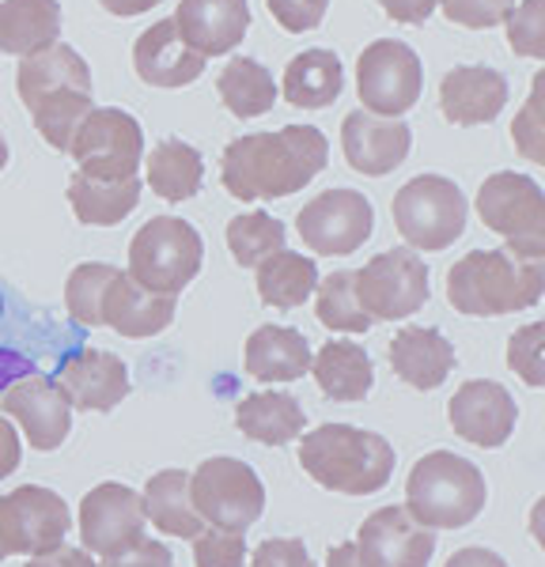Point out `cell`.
Here are the masks:
<instances>
[{"label": "cell", "mask_w": 545, "mask_h": 567, "mask_svg": "<svg viewBox=\"0 0 545 567\" xmlns=\"http://www.w3.org/2000/svg\"><path fill=\"white\" fill-rule=\"evenodd\" d=\"M330 144L315 125H285L277 133H247L224 148L220 182L239 200L292 197L322 175Z\"/></svg>", "instance_id": "6da1fadb"}, {"label": "cell", "mask_w": 545, "mask_h": 567, "mask_svg": "<svg viewBox=\"0 0 545 567\" xmlns=\"http://www.w3.org/2000/svg\"><path fill=\"white\" fill-rule=\"evenodd\" d=\"M16 91H20L27 114L42 141L58 152H69L72 133L91 110V69L72 45L53 42L45 50L20 58L16 69Z\"/></svg>", "instance_id": "7a4b0ae2"}, {"label": "cell", "mask_w": 545, "mask_h": 567, "mask_svg": "<svg viewBox=\"0 0 545 567\" xmlns=\"http://www.w3.org/2000/svg\"><path fill=\"white\" fill-rule=\"evenodd\" d=\"M545 291V258L515 250H470L448 272V299L459 315L500 318L531 310Z\"/></svg>", "instance_id": "3957f363"}, {"label": "cell", "mask_w": 545, "mask_h": 567, "mask_svg": "<svg viewBox=\"0 0 545 567\" xmlns=\"http://www.w3.org/2000/svg\"><path fill=\"white\" fill-rule=\"evenodd\" d=\"M299 465L315 484L338 496H371L394 473V446L352 424H322L299 443Z\"/></svg>", "instance_id": "277c9868"}, {"label": "cell", "mask_w": 545, "mask_h": 567, "mask_svg": "<svg viewBox=\"0 0 545 567\" xmlns=\"http://www.w3.org/2000/svg\"><path fill=\"white\" fill-rule=\"evenodd\" d=\"M489 488L474 462L451 451H432L405 481V511L429 529H462L485 511Z\"/></svg>", "instance_id": "5b68a950"}, {"label": "cell", "mask_w": 545, "mask_h": 567, "mask_svg": "<svg viewBox=\"0 0 545 567\" xmlns=\"http://www.w3.org/2000/svg\"><path fill=\"white\" fill-rule=\"evenodd\" d=\"M205 243L178 216H152L130 243V277L160 296H178L202 272Z\"/></svg>", "instance_id": "8992f818"}, {"label": "cell", "mask_w": 545, "mask_h": 567, "mask_svg": "<svg viewBox=\"0 0 545 567\" xmlns=\"http://www.w3.org/2000/svg\"><path fill=\"white\" fill-rule=\"evenodd\" d=\"M466 197L443 175H421L405 182L390 200V216H394L398 235L413 246V250L435 254L454 246L466 231Z\"/></svg>", "instance_id": "52a82bcc"}, {"label": "cell", "mask_w": 545, "mask_h": 567, "mask_svg": "<svg viewBox=\"0 0 545 567\" xmlns=\"http://www.w3.org/2000/svg\"><path fill=\"white\" fill-rule=\"evenodd\" d=\"M477 216L489 231L504 235L507 250L545 258V194L531 175H489L477 189Z\"/></svg>", "instance_id": "ba28073f"}, {"label": "cell", "mask_w": 545, "mask_h": 567, "mask_svg": "<svg viewBox=\"0 0 545 567\" xmlns=\"http://www.w3.org/2000/svg\"><path fill=\"white\" fill-rule=\"evenodd\" d=\"M189 496L205 526L232 529V534H247L266 511V488L258 473L239 458H208L197 465V473L189 477Z\"/></svg>", "instance_id": "9c48e42d"}, {"label": "cell", "mask_w": 545, "mask_h": 567, "mask_svg": "<svg viewBox=\"0 0 545 567\" xmlns=\"http://www.w3.org/2000/svg\"><path fill=\"white\" fill-rule=\"evenodd\" d=\"M352 291L371 322H402L429 303V265L413 250L376 254L352 272Z\"/></svg>", "instance_id": "30bf717a"}, {"label": "cell", "mask_w": 545, "mask_h": 567, "mask_svg": "<svg viewBox=\"0 0 545 567\" xmlns=\"http://www.w3.org/2000/svg\"><path fill=\"white\" fill-rule=\"evenodd\" d=\"M69 152L76 155L80 175L88 178H136V167L144 163V133L141 122L125 110L91 106L88 117L72 133Z\"/></svg>", "instance_id": "8fae6325"}, {"label": "cell", "mask_w": 545, "mask_h": 567, "mask_svg": "<svg viewBox=\"0 0 545 567\" xmlns=\"http://www.w3.org/2000/svg\"><path fill=\"white\" fill-rule=\"evenodd\" d=\"M424 91V69L421 58L398 39H379L363 45L357 58V95L360 110L379 117H402L417 103Z\"/></svg>", "instance_id": "7c38bea8"}, {"label": "cell", "mask_w": 545, "mask_h": 567, "mask_svg": "<svg viewBox=\"0 0 545 567\" xmlns=\"http://www.w3.org/2000/svg\"><path fill=\"white\" fill-rule=\"evenodd\" d=\"M69 526V507L58 492L42 488V484H23V488L0 496V560L16 553L42 556L65 545Z\"/></svg>", "instance_id": "4fadbf2b"}, {"label": "cell", "mask_w": 545, "mask_h": 567, "mask_svg": "<svg viewBox=\"0 0 545 567\" xmlns=\"http://www.w3.org/2000/svg\"><path fill=\"white\" fill-rule=\"evenodd\" d=\"M296 231L307 250L326 258L357 254L376 231V208L357 189H326L307 200L296 216Z\"/></svg>", "instance_id": "5bb4252c"}, {"label": "cell", "mask_w": 545, "mask_h": 567, "mask_svg": "<svg viewBox=\"0 0 545 567\" xmlns=\"http://www.w3.org/2000/svg\"><path fill=\"white\" fill-rule=\"evenodd\" d=\"M144 507L141 492L130 484L106 481L80 499V542L91 556H114L133 548L144 537Z\"/></svg>", "instance_id": "9a60e30c"}, {"label": "cell", "mask_w": 545, "mask_h": 567, "mask_svg": "<svg viewBox=\"0 0 545 567\" xmlns=\"http://www.w3.org/2000/svg\"><path fill=\"white\" fill-rule=\"evenodd\" d=\"M0 413L20 420L23 435L31 439L34 451H58L69 439L72 405L50 374H27L0 393Z\"/></svg>", "instance_id": "2e32d148"}, {"label": "cell", "mask_w": 545, "mask_h": 567, "mask_svg": "<svg viewBox=\"0 0 545 567\" xmlns=\"http://www.w3.org/2000/svg\"><path fill=\"white\" fill-rule=\"evenodd\" d=\"M363 567H429L435 553V529L409 518L405 507H379L363 518L357 534Z\"/></svg>", "instance_id": "e0dca14e"}, {"label": "cell", "mask_w": 545, "mask_h": 567, "mask_svg": "<svg viewBox=\"0 0 545 567\" xmlns=\"http://www.w3.org/2000/svg\"><path fill=\"white\" fill-rule=\"evenodd\" d=\"M448 420L459 439L481 446V451H496V446H504L507 439H512L520 409H515L512 393L500 386V382L474 379L454 390V398L448 405Z\"/></svg>", "instance_id": "ac0fdd59"}, {"label": "cell", "mask_w": 545, "mask_h": 567, "mask_svg": "<svg viewBox=\"0 0 545 567\" xmlns=\"http://www.w3.org/2000/svg\"><path fill=\"white\" fill-rule=\"evenodd\" d=\"M53 382L69 398V405L84 409V413H111L130 398V368L122 363V355L103 349L69 352Z\"/></svg>", "instance_id": "d6986e66"}, {"label": "cell", "mask_w": 545, "mask_h": 567, "mask_svg": "<svg viewBox=\"0 0 545 567\" xmlns=\"http://www.w3.org/2000/svg\"><path fill=\"white\" fill-rule=\"evenodd\" d=\"M341 148L357 175L383 178L394 167H402L413 148V130L402 117H379L368 110H352L341 122Z\"/></svg>", "instance_id": "ffe728a7"}, {"label": "cell", "mask_w": 545, "mask_h": 567, "mask_svg": "<svg viewBox=\"0 0 545 567\" xmlns=\"http://www.w3.org/2000/svg\"><path fill=\"white\" fill-rule=\"evenodd\" d=\"M186 45L202 58H224L250 31V4L247 0H182L171 16Z\"/></svg>", "instance_id": "44dd1931"}, {"label": "cell", "mask_w": 545, "mask_h": 567, "mask_svg": "<svg viewBox=\"0 0 545 567\" xmlns=\"http://www.w3.org/2000/svg\"><path fill=\"white\" fill-rule=\"evenodd\" d=\"M133 65L136 76L148 87H189L202 80L205 72V58L194 53L186 45V39L178 34L175 20H160L152 23L148 31H141V39L133 45Z\"/></svg>", "instance_id": "7402d4cb"}, {"label": "cell", "mask_w": 545, "mask_h": 567, "mask_svg": "<svg viewBox=\"0 0 545 567\" xmlns=\"http://www.w3.org/2000/svg\"><path fill=\"white\" fill-rule=\"evenodd\" d=\"M507 103V80L493 65H459L440 84V110L451 125H489Z\"/></svg>", "instance_id": "603a6c76"}, {"label": "cell", "mask_w": 545, "mask_h": 567, "mask_svg": "<svg viewBox=\"0 0 545 567\" xmlns=\"http://www.w3.org/2000/svg\"><path fill=\"white\" fill-rule=\"evenodd\" d=\"M175 322V296L141 288L130 272L117 269L103 296V326L117 329L122 337H156Z\"/></svg>", "instance_id": "cb8c5ba5"}, {"label": "cell", "mask_w": 545, "mask_h": 567, "mask_svg": "<svg viewBox=\"0 0 545 567\" xmlns=\"http://www.w3.org/2000/svg\"><path fill=\"white\" fill-rule=\"evenodd\" d=\"M390 368L413 390H440L454 371V344L432 326H405L390 341Z\"/></svg>", "instance_id": "d4e9b609"}, {"label": "cell", "mask_w": 545, "mask_h": 567, "mask_svg": "<svg viewBox=\"0 0 545 567\" xmlns=\"http://www.w3.org/2000/svg\"><path fill=\"white\" fill-rule=\"evenodd\" d=\"M243 360L258 382H296L311 371V344L292 326H261L247 337Z\"/></svg>", "instance_id": "484cf974"}, {"label": "cell", "mask_w": 545, "mask_h": 567, "mask_svg": "<svg viewBox=\"0 0 545 567\" xmlns=\"http://www.w3.org/2000/svg\"><path fill=\"white\" fill-rule=\"evenodd\" d=\"M141 507H144V518L156 529H163L167 537L194 542L205 529V518L197 515L194 496H189V473H182V470L152 473L141 492Z\"/></svg>", "instance_id": "4316f807"}, {"label": "cell", "mask_w": 545, "mask_h": 567, "mask_svg": "<svg viewBox=\"0 0 545 567\" xmlns=\"http://www.w3.org/2000/svg\"><path fill=\"white\" fill-rule=\"evenodd\" d=\"M61 39L58 0H0V53L31 58Z\"/></svg>", "instance_id": "83f0119b"}, {"label": "cell", "mask_w": 545, "mask_h": 567, "mask_svg": "<svg viewBox=\"0 0 545 567\" xmlns=\"http://www.w3.org/2000/svg\"><path fill=\"white\" fill-rule=\"evenodd\" d=\"M311 368L318 390L330 401H341V405H357L376 386V368H371V355L363 344H349V341L322 344V352L311 360Z\"/></svg>", "instance_id": "f1b7e54d"}, {"label": "cell", "mask_w": 545, "mask_h": 567, "mask_svg": "<svg viewBox=\"0 0 545 567\" xmlns=\"http://www.w3.org/2000/svg\"><path fill=\"white\" fill-rule=\"evenodd\" d=\"M341 91H345V69L333 50H304L299 58L288 61L285 84H280L285 103L299 110H322L338 103Z\"/></svg>", "instance_id": "f546056e"}, {"label": "cell", "mask_w": 545, "mask_h": 567, "mask_svg": "<svg viewBox=\"0 0 545 567\" xmlns=\"http://www.w3.org/2000/svg\"><path fill=\"white\" fill-rule=\"evenodd\" d=\"M235 424H239V432L254 439V443L285 446V443H292L296 435H304L307 413L292 393H250V398H243L239 409H235Z\"/></svg>", "instance_id": "4dcf8cb0"}, {"label": "cell", "mask_w": 545, "mask_h": 567, "mask_svg": "<svg viewBox=\"0 0 545 567\" xmlns=\"http://www.w3.org/2000/svg\"><path fill=\"white\" fill-rule=\"evenodd\" d=\"M69 205L76 213L80 224L88 227H114L141 205V178H88V175H72L69 178Z\"/></svg>", "instance_id": "1f68e13d"}, {"label": "cell", "mask_w": 545, "mask_h": 567, "mask_svg": "<svg viewBox=\"0 0 545 567\" xmlns=\"http://www.w3.org/2000/svg\"><path fill=\"white\" fill-rule=\"evenodd\" d=\"M144 171H148L152 194L178 205V200H189L202 189L205 159L194 144L178 141V136H167V141H160L156 148L144 155Z\"/></svg>", "instance_id": "d6a6232c"}, {"label": "cell", "mask_w": 545, "mask_h": 567, "mask_svg": "<svg viewBox=\"0 0 545 567\" xmlns=\"http://www.w3.org/2000/svg\"><path fill=\"white\" fill-rule=\"evenodd\" d=\"M315 284H318V265L307 254L277 250L258 265V296L266 307L277 310L304 307L315 296Z\"/></svg>", "instance_id": "836d02e7"}, {"label": "cell", "mask_w": 545, "mask_h": 567, "mask_svg": "<svg viewBox=\"0 0 545 567\" xmlns=\"http://www.w3.org/2000/svg\"><path fill=\"white\" fill-rule=\"evenodd\" d=\"M224 106L235 117H261L277 106V84H272V72L254 58H235L227 61V69L216 80Z\"/></svg>", "instance_id": "e575fe53"}, {"label": "cell", "mask_w": 545, "mask_h": 567, "mask_svg": "<svg viewBox=\"0 0 545 567\" xmlns=\"http://www.w3.org/2000/svg\"><path fill=\"white\" fill-rule=\"evenodd\" d=\"M227 250H232L235 265L258 269L269 254L285 250V224L272 219L269 213L235 216L232 224H227Z\"/></svg>", "instance_id": "d590c367"}, {"label": "cell", "mask_w": 545, "mask_h": 567, "mask_svg": "<svg viewBox=\"0 0 545 567\" xmlns=\"http://www.w3.org/2000/svg\"><path fill=\"white\" fill-rule=\"evenodd\" d=\"M315 315L333 333H368L371 329V318L363 315L357 291H352V272H330L315 284Z\"/></svg>", "instance_id": "8d00e7d4"}, {"label": "cell", "mask_w": 545, "mask_h": 567, "mask_svg": "<svg viewBox=\"0 0 545 567\" xmlns=\"http://www.w3.org/2000/svg\"><path fill=\"white\" fill-rule=\"evenodd\" d=\"M114 277H117V269L106 261H84L69 272L65 307L80 326H88V329L103 326V296Z\"/></svg>", "instance_id": "74e56055"}, {"label": "cell", "mask_w": 545, "mask_h": 567, "mask_svg": "<svg viewBox=\"0 0 545 567\" xmlns=\"http://www.w3.org/2000/svg\"><path fill=\"white\" fill-rule=\"evenodd\" d=\"M507 45L515 58H545V0H523L520 8L507 12Z\"/></svg>", "instance_id": "f35d334b"}, {"label": "cell", "mask_w": 545, "mask_h": 567, "mask_svg": "<svg viewBox=\"0 0 545 567\" xmlns=\"http://www.w3.org/2000/svg\"><path fill=\"white\" fill-rule=\"evenodd\" d=\"M247 564V534L205 526L194 537V567H243Z\"/></svg>", "instance_id": "ab89813d"}, {"label": "cell", "mask_w": 545, "mask_h": 567, "mask_svg": "<svg viewBox=\"0 0 545 567\" xmlns=\"http://www.w3.org/2000/svg\"><path fill=\"white\" fill-rule=\"evenodd\" d=\"M542 341H545V326L531 322L507 341V368H512L526 386H542L545 371H542Z\"/></svg>", "instance_id": "60d3db41"}, {"label": "cell", "mask_w": 545, "mask_h": 567, "mask_svg": "<svg viewBox=\"0 0 545 567\" xmlns=\"http://www.w3.org/2000/svg\"><path fill=\"white\" fill-rule=\"evenodd\" d=\"M515 133V148H520L531 163H542L545 159V125H542V76L534 80L531 87V99H526V106L520 110V117H515L512 125Z\"/></svg>", "instance_id": "b9f144b4"}, {"label": "cell", "mask_w": 545, "mask_h": 567, "mask_svg": "<svg viewBox=\"0 0 545 567\" xmlns=\"http://www.w3.org/2000/svg\"><path fill=\"white\" fill-rule=\"evenodd\" d=\"M272 20L285 27L288 34H304V31H315L318 23L326 20L330 12V0H266Z\"/></svg>", "instance_id": "7bdbcfd3"}, {"label": "cell", "mask_w": 545, "mask_h": 567, "mask_svg": "<svg viewBox=\"0 0 545 567\" xmlns=\"http://www.w3.org/2000/svg\"><path fill=\"white\" fill-rule=\"evenodd\" d=\"M250 556L247 567H315V560L307 556V545L299 537H269L261 542Z\"/></svg>", "instance_id": "ee69618b"}, {"label": "cell", "mask_w": 545, "mask_h": 567, "mask_svg": "<svg viewBox=\"0 0 545 567\" xmlns=\"http://www.w3.org/2000/svg\"><path fill=\"white\" fill-rule=\"evenodd\" d=\"M99 567H175V556H171L167 545L141 537L133 548H122V553H114V556H103V564Z\"/></svg>", "instance_id": "f6af8a7d"}, {"label": "cell", "mask_w": 545, "mask_h": 567, "mask_svg": "<svg viewBox=\"0 0 545 567\" xmlns=\"http://www.w3.org/2000/svg\"><path fill=\"white\" fill-rule=\"evenodd\" d=\"M379 4H383V12L394 23L421 27V23H429V16L435 12V4H440V0H379Z\"/></svg>", "instance_id": "bcb514c9"}, {"label": "cell", "mask_w": 545, "mask_h": 567, "mask_svg": "<svg viewBox=\"0 0 545 567\" xmlns=\"http://www.w3.org/2000/svg\"><path fill=\"white\" fill-rule=\"evenodd\" d=\"M27 567H99L95 560L88 556V548H72V545H58L42 556H31Z\"/></svg>", "instance_id": "7dc6e473"}, {"label": "cell", "mask_w": 545, "mask_h": 567, "mask_svg": "<svg viewBox=\"0 0 545 567\" xmlns=\"http://www.w3.org/2000/svg\"><path fill=\"white\" fill-rule=\"evenodd\" d=\"M20 458H23V446H20V435H16L12 420L0 416V481L12 477L20 470Z\"/></svg>", "instance_id": "c3c4849f"}, {"label": "cell", "mask_w": 545, "mask_h": 567, "mask_svg": "<svg viewBox=\"0 0 545 567\" xmlns=\"http://www.w3.org/2000/svg\"><path fill=\"white\" fill-rule=\"evenodd\" d=\"M27 374H34V363L27 360L23 352L16 349H0V393L12 386L16 379H27Z\"/></svg>", "instance_id": "681fc988"}, {"label": "cell", "mask_w": 545, "mask_h": 567, "mask_svg": "<svg viewBox=\"0 0 545 567\" xmlns=\"http://www.w3.org/2000/svg\"><path fill=\"white\" fill-rule=\"evenodd\" d=\"M448 567H507V564H504V556L493 553V548L470 545V548H459V553L448 560Z\"/></svg>", "instance_id": "f907efd6"}, {"label": "cell", "mask_w": 545, "mask_h": 567, "mask_svg": "<svg viewBox=\"0 0 545 567\" xmlns=\"http://www.w3.org/2000/svg\"><path fill=\"white\" fill-rule=\"evenodd\" d=\"M99 4H103L111 16H122V20H130V16L152 12V8H156L160 0H99Z\"/></svg>", "instance_id": "816d5d0a"}, {"label": "cell", "mask_w": 545, "mask_h": 567, "mask_svg": "<svg viewBox=\"0 0 545 567\" xmlns=\"http://www.w3.org/2000/svg\"><path fill=\"white\" fill-rule=\"evenodd\" d=\"M326 567H363L360 553H357V542H341L330 548V556H326Z\"/></svg>", "instance_id": "f5cc1de1"}, {"label": "cell", "mask_w": 545, "mask_h": 567, "mask_svg": "<svg viewBox=\"0 0 545 567\" xmlns=\"http://www.w3.org/2000/svg\"><path fill=\"white\" fill-rule=\"evenodd\" d=\"M4 167H8V141L0 136V171H4Z\"/></svg>", "instance_id": "db71d44e"}, {"label": "cell", "mask_w": 545, "mask_h": 567, "mask_svg": "<svg viewBox=\"0 0 545 567\" xmlns=\"http://www.w3.org/2000/svg\"><path fill=\"white\" fill-rule=\"evenodd\" d=\"M496 4H504V8H515V0H496Z\"/></svg>", "instance_id": "11a10c76"}, {"label": "cell", "mask_w": 545, "mask_h": 567, "mask_svg": "<svg viewBox=\"0 0 545 567\" xmlns=\"http://www.w3.org/2000/svg\"><path fill=\"white\" fill-rule=\"evenodd\" d=\"M0 315H4V299H0Z\"/></svg>", "instance_id": "9f6ffc18"}]
</instances>
